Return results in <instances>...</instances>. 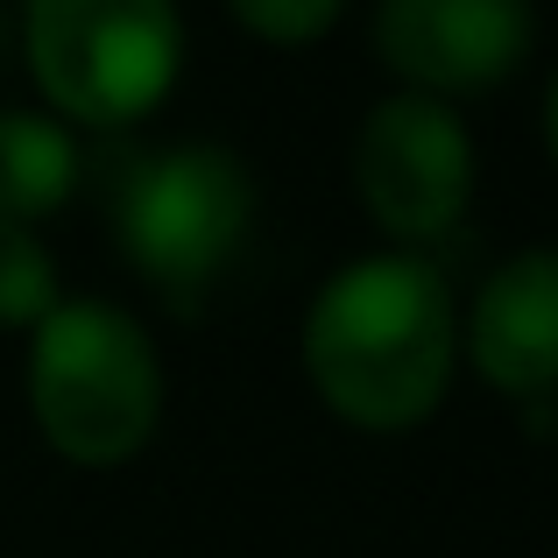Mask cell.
I'll return each instance as SVG.
<instances>
[{
	"instance_id": "6",
	"label": "cell",
	"mask_w": 558,
	"mask_h": 558,
	"mask_svg": "<svg viewBox=\"0 0 558 558\" xmlns=\"http://www.w3.org/2000/svg\"><path fill=\"white\" fill-rule=\"evenodd\" d=\"M375 57L396 93L466 99L509 85L537 50V0H375Z\"/></svg>"
},
{
	"instance_id": "10",
	"label": "cell",
	"mask_w": 558,
	"mask_h": 558,
	"mask_svg": "<svg viewBox=\"0 0 558 558\" xmlns=\"http://www.w3.org/2000/svg\"><path fill=\"white\" fill-rule=\"evenodd\" d=\"M227 14L247 36L276 43V50H304V43H318L347 14V0H227Z\"/></svg>"
},
{
	"instance_id": "3",
	"label": "cell",
	"mask_w": 558,
	"mask_h": 558,
	"mask_svg": "<svg viewBox=\"0 0 558 558\" xmlns=\"http://www.w3.org/2000/svg\"><path fill=\"white\" fill-rule=\"evenodd\" d=\"M22 64L64 128H135L178 93V0H22Z\"/></svg>"
},
{
	"instance_id": "7",
	"label": "cell",
	"mask_w": 558,
	"mask_h": 558,
	"mask_svg": "<svg viewBox=\"0 0 558 558\" xmlns=\"http://www.w3.org/2000/svg\"><path fill=\"white\" fill-rule=\"evenodd\" d=\"M460 354L488 389L523 403V417L545 432V403L558 381V262L551 247H517L481 283L474 312L460 326Z\"/></svg>"
},
{
	"instance_id": "9",
	"label": "cell",
	"mask_w": 558,
	"mask_h": 558,
	"mask_svg": "<svg viewBox=\"0 0 558 558\" xmlns=\"http://www.w3.org/2000/svg\"><path fill=\"white\" fill-rule=\"evenodd\" d=\"M57 298H64L57 290V255L43 247V233L22 227V219H0V326L28 332Z\"/></svg>"
},
{
	"instance_id": "8",
	"label": "cell",
	"mask_w": 558,
	"mask_h": 558,
	"mask_svg": "<svg viewBox=\"0 0 558 558\" xmlns=\"http://www.w3.org/2000/svg\"><path fill=\"white\" fill-rule=\"evenodd\" d=\"M78 142L57 113L43 107H0V219H36L64 213L78 191Z\"/></svg>"
},
{
	"instance_id": "4",
	"label": "cell",
	"mask_w": 558,
	"mask_h": 558,
	"mask_svg": "<svg viewBox=\"0 0 558 558\" xmlns=\"http://www.w3.org/2000/svg\"><path fill=\"white\" fill-rule=\"evenodd\" d=\"M113 233L156 298L198 312L255 233V170L227 142H170L121 178Z\"/></svg>"
},
{
	"instance_id": "2",
	"label": "cell",
	"mask_w": 558,
	"mask_h": 558,
	"mask_svg": "<svg viewBox=\"0 0 558 558\" xmlns=\"http://www.w3.org/2000/svg\"><path fill=\"white\" fill-rule=\"evenodd\" d=\"M22 396L71 466H128L163 424V354L128 304L57 298L28 326Z\"/></svg>"
},
{
	"instance_id": "1",
	"label": "cell",
	"mask_w": 558,
	"mask_h": 558,
	"mask_svg": "<svg viewBox=\"0 0 558 558\" xmlns=\"http://www.w3.org/2000/svg\"><path fill=\"white\" fill-rule=\"evenodd\" d=\"M304 381L354 432H417L460 375V304L432 255L381 247L332 269L304 304Z\"/></svg>"
},
{
	"instance_id": "5",
	"label": "cell",
	"mask_w": 558,
	"mask_h": 558,
	"mask_svg": "<svg viewBox=\"0 0 558 558\" xmlns=\"http://www.w3.org/2000/svg\"><path fill=\"white\" fill-rule=\"evenodd\" d=\"M481 156L466 121L446 99L424 93H381L354 128V191L361 213L389 233L396 247L424 255L432 241H446L474 205Z\"/></svg>"
}]
</instances>
